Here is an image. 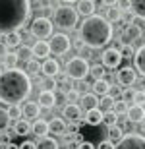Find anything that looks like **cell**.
Listing matches in <instances>:
<instances>
[{
  "instance_id": "1",
  "label": "cell",
  "mask_w": 145,
  "mask_h": 149,
  "mask_svg": "<svg viewBox=\"0 0 145 149\" xmlns=\"http://www.w3.org/2000/svg\"><path fill=\"white\" fill-rule=\"evenodd\" d=\"M31 77L23 70H4L0 72V103L2 105H19L31 95Z\"/></svg>"
},
{
  "instance_id": "2",
  "label": "cell",
  "mask_w": 145,
  "mask_h": 149,
  "mask_svg": "<svg viewBox=\"0 0 145 149\" xmlns=\"http://www.w3.org/2000/svg\"><path fill=\"white\" fill-rule=\"evenodd\" d=\"M31 16L29 0H0V33L8 35L27 23Z\"/></svg>"
},
{
  "instance_id": "3",
  "label": "cell",
  "mask_w": 145,
  "mask_h": 149,
  "mask_svg": "<svg viewBox=\"0 0 145 149\" xmlns=\"http://www.w3.org/2000/svg\"><path fill=\"white\" fill-rule=\"evenodd\" d=\"M79 39L87 49H103L112 39V23L105 19V16L85 17L79 27Z\"/></svg>"
},
{
  "instance_id": "4",
  "label": "cell",
  "mask_w": 145,
  "mask_h": 149,
  "mask_svg": "<svg viewBox=\"0 0 145 149\" xmlns=\"http://www.w3.org/2000/svg\"><path fill=\"white\" fill-rule=\"evenodd\" d=\"M89 62L85 58H79V56H74L66 62V76L70 79H78V81H83L85 77L89 76Z\"/></svg>"
},
{
  "instance_id": "5",
  "label": "cell",
  "mask_w": 145,
  "mask_h": 149,
  "mask_svg": "<svg viewBox=\"0 0 145 149\" xmlns=\"http://www.w3.org/2000/svg\"><path fill=\"white\" fill-rule=\"evenodd\" d=\"M54 23L62 29H74L78 25V12L72 6H60L54 10Z\"/></svg>"
},
{
  "instance_id": "6",
  "label": "cell",
  "mask_w": 145,
  "mask_h": 149,
  "mask_svg": "<svg viewBox=\"0 0 145 149\" xmlns=\"http://www.w3.org/2000/svg\"><path fill=\"white\" fill-rule=\"evenodd\" d=\"M49 43V49H50V54H56V56H64L70 52L72 49V41L66 33H52V37L46 41Z\"/></svg>"
},
{
  "instance_id": "7",
  "label": "cell",
  "mask_w": 145,
  "mask_h": 149,
  "mask_svg": "<svg viewBox=\"0 0 145 149\" xmlns=\"http://www.w3.org/2000/svg\"><path fill=\"white\" fill-rule=\"evenodd\" d=\"M52 25L54 23L45 16L35 17L33 22H31V35L37 37V41H45L46 37H52Z\"/></svg>"
},
{
  "instance_id": "8",
  "label": "cell",
  "mask_w": 145,
  "mask_h": 149,
  "mask_svg": "<svg viewBox=\"0 0 145 149\" xmlns=\"http://www.w3.org/2000/svg\"><path fill=\"white\" fill-rule=\"evenodd\" d=\"M114 149H145V136H141V134H124V138L114 145Z\"/></svg>"
},
{
  "instance_id": "9",
  "label": "cell",
  "mask_w": 145,
  "mask_h": 149,
  "mask_svg": "<svg viewBox=\"0 0 145 149\" xmlns=\"http://www.w3.org/2000/svg\"><path fill=\"white\" fill-rule=\"evenodd\" d=\"M120 62H122V56H120V50L116 47H110V49H106L103 54H101V64L105 68H118L120 66Z\"/></svg>"
},
{
  "instance_id": "10",
  "label": "cell",
  "mask_w": 145,
  "mask_h": 149,
  "mask_svg": "<svg viewBox=\"0 0 145 149\" xmlns=\"http://www.w3.org/2000/svg\"><path fill=\"white\" fill-rule=\"evenodd\" d=\"M116 79L120 85H124V89L126 87H132L135 81H137V72H135L132 66H126V68H120L116 72Z\"/></svg>"
},
{
  "instance_id": "11",
  "label": "cell",
  "mask_w": 145,
  "mask_h": 149,
  "mask_svg": "<svg viewBox=\"0 0 145 149\" xmlns=\"http://www.w3.org/2000/svg\"><path fill=\"white\" fill-rule=\"evenodd\" d=\"M143 35V29L137 25V23H132V25H126L122 31V39H124V45H134V41L141 39Z\"/></svg>"
},
{
  "instance_id": "12",
  "label": "cell",
  "mask_w": 145,
  "mask_h": 149,
  "mask_svg": "<svg viewBox=\"0 0 145 149\" xmlns=\"http://www.w3.org/2000/svg\"><path fill=\"white\" fill-rule=\"evenodd\" d=\"M62 114H64V120H68L70 124H78V122L83 118V111L79 109L78 103L66 105V107H64V111H62Z\"/></svg>"
},
{
  "instance_id": "13",
  "label": "cell",
  "mask_w": 145,
  "mask_h": 149,
  "mask_svg": "<svg viewBox=\"0 0 145 149\" xmlns=\"http://www.w3.org/2000/svg\"><path fill=\"white\" fill-rule=\"evenodd\" d=\"M41 74L45 77L56 79V76L60 74V64H58V60H56V58H46V60H43V64H41Z\"/></svg>"
},
{
  "instance_id": "14",
  "label": "cell",
  "mask_w": 145,
  "mask_h": 149,
  "mask_svg": "<svg viewBox=\"0 0 145 149\" xmlns=\"http://www.w3.org/2000/svg\"><path fill=\"white\" fill-rule=\"evenodd\" d=\"M126 120L130 124H141L145 120V109L143 107H137V105H132L126 112Z\"/></svg>"
},
{
  "instance_id": "15",
  "label": "cell",
  "mask_w": 145,
  "mask_h": 149,
  "mask_svg": "<svg viewBox=\"0 0 145 149\" xmlns=\"http://www.w3.org/2000/svg\"><path fill=\"white\" fill-rule=\"evenodd\" d=\"M50 54V49H49V43L46 41H37V43L31 47V56H33L35 60H46Z\"/></svg>"
},
{
  "instance_id": "16",
  "label": "cell",
  "mask_w": 145,
  "mask_h": 149,
  "mask_svg": "<svg viewBox=\"0 0 145 149\" xmlns=\"http://www.w3.org/2000/svg\"><path fill=\"white\" fill-rule=\"evenodd\" d=\"M66 120L60 118V116H54V118H50L49 120V134L52 136H64L66 134Z\"/></svg>"
},
{
  "instance_id": "17",
  "label": "cell",
  "mask_w": 145,
  "mask_h": 149,
  "mask_svg": "<svg viewBox=\"0 0 145 149\" xmlns=\"http://www.w3.org/2000/svg\"><path fill=\"white\" fill-rule=\"evenodd\" d=\"M76 8H78V16L81 14V16L89 17V16H95V10H97V2H93V0H79V2H76Z\"/></svg>"
},
{
  "instance_id": "18",
  "label": "cell",
  "mask_w": 145,
  "mask_h": 149,
  "mask_svg": "<svg viewBox=\"0 0 145 149\" xmlns=\"http://www.w3.org/2000/svg\"><path fill=\"white\" fill-rule=\"evenodd\" d=\"M79 109L83 112L87 111H93V109H97V105H99V99H97L93 93H81V97H79Z\"/></svg>"
},
{
  "instance_id": "19",
  "label": "cell",
  "mask_w": 145,
  "mask_h": 149,
  "mask_svg": "<svg viewBox=\"0 0 145 149\" xmlns=\"http://www.w3.org/2000/svg\"><path fill=\"white\" fill-rule=\"evenodd\" d=\"M22 112L25 116V120H37L39 114H41V107L37 105V101H27L22 107Z\"/></svg>"
},
{
  "instance_id": "20",
  "label": "cell",
  "mask_w": 145,
  "mask_h": 149,
  "mask_svg": "<svg viewBox=\"0 0 145 149\" xmlns=\"http://www.w3.org/2000/svg\"><path fill=\"white\" fill-rule=\"evenodd\" d=\"M134 64H135V72L141 74V77L145 79V45H141L139 49L135 50V54H134Z\"/></svg>"
},
{
  "instance_id": "21",
  "label": "cell",
  "mask_w": 145,
  "mask_h": 149,
  "mask_svg": "<svg viewBox=\"0 0 145 149\" xmlns=\"http://www.w3.org/2000/svg\"><path fill=\"white\" fill-rule=\"evenodd\" d=\"M37 105H39L41 109H52V107L56 105L54 91H41L39 99H37Z\"/></svg>"
},
{
  "instance_id": "22",
  "label": "cell",
  "mask_w": 145,
  "mask_h": 149,
  "mask_svg": "<svg viewBox=\"0 0 145 149\" xmlns=\"http://www.w3.org/2000/svg\"><path fill=\"white\" fill-rule=\"evenodd\" d=\"M31 134H35L37 138H46V134H49V122L43 120V118H37V120H33V124H31Z\"/></svg>"
},
{
  "instance_id": "23",
  "label": "cell",
  "mask_w": 145,
  "mask_h": 149,
  "mask_svg": "<svg viewBox=\"0 0 145 149\" xmlns=\"http://www.w3.org/2000/svg\"><path fill=\"white\" fill-rule=\"evenodd\" d=\"M83 120H85V124H89V126H99L101 122H103V112H101L99 109L87 111V112H83Z\"/></svg>"
},
{
  "instance_id": "24",
  "label": "cell",
  "mask_w": 145,
  "mask_h": 149,
  "mask_svg": "<svg viewBox=\"0 0 145 149\" xmlns=\"http://www.w3.org/2000/svg\"><path fill=\"white\" fill-rule=\"evenodd\" d=\"M110 87L112 85L106 81V77L105 79H99V81L93 83V95H95V97L97 95H99V97H106V95L110 93Z\"/></svg>"
},
{
  "instance_id": "25",
  "label": "cell",
  "mask_w": 145,
  "mask_h": 149,
  "mask_svg": "<svg viewBox=\"0 0 145 149\" xmlns=\"http://www.w3.org/2000/svg\"><path fill=\"white\" fill-rule=\"evenodd\" d=\"M12 132L16 134V136H22V138H25L27 134H31V124H29L25 118H22V120H17L16 124H14V130Z\"/></svg>"
},
{
  "instance_id": "26",
  "label": "cell",
  "mask_w": 145,
  "mask_h": 149,
  "mask_svg": "<svg viewBox=\"0 0 145 149\" xmlns=\"http://www.w3.org/2000/svg\"><path fill=\"white\" fill-rule=\"evenodd\" d=\"M4 37V45L8 49H14V47H19L22 45V33L19 31H14V33H8V35H2Z\"/></svg>"
},
{
  "instance_id": "27",
  "label": "cell",
  "mask_w": 145,
  "mask_h": 149,
  "mask_svg": "<svg viewBox=\"0 0 145 149\" xmlns=\"http://www.w3.org/2000/svg\"><path fill=\"white\" fill-rule=\"evenodd\" d=\"M130 12H132L135 17L145 19V0H134L132 6H130Z\"/></svg>"
},
{
  "instance_id": "28",
  "label": "cell",
  "mask_w": 145,
  "mask_h": 149,
  "mask_svg": "<svg viewBox=\"0 0 145 149\" xmlns=\"http://www.w3.org/2000/svg\"><path fill=\"white\" fill-rule=\"evenodd\" d=\"M114 101H116V99H112L110 95H106V97H101V99H99V105H97V109H99L103 114H105V112H110V111H112V107H114Z\"/></svg>"
},
{
  "instance_id": "29",
  "label": "cell",
  "mask_w": 145,
  "mask_h": 149,
  "mask_svg": "<svg viewBox=\"0 0 145 149\" xmlns=\"http://www.w3.org/2000/svg\"><path fill=\"white\" fill-rule=\"evenodd\" d=\"M39 72H41V62L35 60V58H29V60L25 62V74L31 77V76H37Z\"/></svg>"
},
{
  "instance_id": "30",
  "label": "cell",
  "mask_w": 145,
  "mask_h": 149,
  "mask_svg": "<svg viewBox=\"0 0 145 149\" xmlns=\"http://www.w3.org/2000/svg\"><path fill=\"white\" fill-rule=\"evenodd\" d=\"M37 149H60V145H58V141H56L54 138H41L39 141H37Z\"/></svg>"
},
{
  "instance_id": "31",
  "label": "cell",
  "mask_w": 145,
  "mask_h": 149,
  "mask_svg": "<svg viewBox=\"0 0 145 149\" xmlns=\"http://www.w3.org/2000/svg\"><path fill=\"white\" fill-rule=\"evenodd\" d=\"M124 138V130L120 126H114V128H108V141L112 145H116L120 139Z\"/></svg>"
},
{
  "instance_id": "32",
  "label": "cell",
  "mask_w": 145,
  "mask_h": 149,
  "mask_svg": "<svg viewBox=\"0 0 145 149\" xmlns=\"http://www.w3.org/2000/svg\"><path fill=\"white\" fill-rule=\"evenodd\" d=\"M89 74L93 76V79H95V81H99V79H105V76H106V68L103 66V64H95V66H91V68H89Z\"/></svg>"
},
{
  "instance_id": "33",
  "label": "cell",
  "mask_w": 145,
  "mask_h": 149,
  "mask_svg": "<svg viewBox=\"0 0 145 149\" xmlns=\"http://www.w3.org/2000/svg\"><path fill=\"white\" fill-rule=\"evenodd\" d=\"M6 112H8V118L10 120H22V116H23V112H22V105H10L8 109H6Z\"/></svg>"
},
{
  "instance_id": "34",
  "label": "cell",
  "mask_w": 145,
  "mask_h": 149,
  "mask_svg": "<svg viewBox=\"0 0 145 149\" xmlns=\"http://www.w3.org/2000/svg\"><path fill=\"white\" fill-rule=\"evenodd\" d=\"M17 62H19V58H17L16 52H8L4 56V70H16Z\"/></svg>"
},
{
  "instance_id": "35",
  "label": "cell",
  "mask_w": 145,
  "mask_h": 149,
  "mask_svg": "<svg viewBox=\"0 0 145 149\" xmlns=\"http://www.w3.org/2000/svg\"><path fill=\"white\" fill-rule=\"evenodd\" d=\"M128 109H130L128 103H124V101L116 99V101H114V107H112V112H114L116 116H120V114H126V112H128Z\"/></svg>"
},
{
  "instance_id": "36",
  "label": "cell",
  "mask_w": 145,
  "mask_h": 149,
  "mask_svg": "<svg viewBox=\"0 0 145 149\" xmlns=\"http://www.w3.org/2000/svg\"><path fill=\"white\" fill-rule=\"evenodd\" d=\"M8 128H10V118H8V112L6 109L0 107V132H8Z\"/></svg>"
},
{
  "instance_id": "37",
  "label": "cell",
  "mask_w": 145,
  "mask_h": 149,
  "mask_svg": "<svg viewBox=\"0 0 145 149\" xmlns=\"http://www.w3.org/2000/svg\"><path fill=\"white\" fill-rule=\"evenodd\" d=\"M103 124H106V126L108 128H114L118 124V116L114 114V112H105V114H103Z\"/></svg>"
},
{
  "instance_id": "38",
  "label": "cell",
  "mask_w": 145,
  "mask_h": 149,
  "mask_svg": "<svg viewBox=\"0 0 145 149\" xmlns=\"http://www.w3.org/2000/svg\"><path fill=\"white\" fill-rule=\"evenodd\" d=\"M118 50H120V56L122 58H134V54H135L134 45H122Z\"/></svg>"
},
{
  "instance_id": "39",
  "label": "cell",
  "mask_w": 145,
  "mask_h": 149,
  "mask_svg": "<svg viewBox=\"0 0 145 149\" xmlns=\"http://www.w3.org/2000/svg\"><path fill=\"white\" fill-rule=\"evenodd\" d=\"M134 95H135V91H134V87H126V89H122V93H120V101H124V103H132L134 101Z\"/></svg>"
},
{
  "instance_id": "40",
  "label": "cell",
  "mask_w": 145,
  "mask_h": 149,
  "mask_svg": "<svg viewBox=\"0 0 145 149\" xmlns=\"http://www.w3.org/2000/svg\"><path fill=\"white\" fill-rule=\"evenodd\" d=\"M105 19H106L108 23H112V22H118V19H120V12H118L116 8L112 6V8H108V10H106V16H105Z\"/></svg>"
},
{
  "instance_id": "41",
  "label": "cell",
  "mask_w": 145,
  "mask_h": 149,
  "mask_svg": "<svg viewBox=\"0 0 145 149\" xmlns=\"http://www.w3.org/2000/svg\"><path fill=\"white\" fill-rule=\"evenodd\" d=\"M134 105H137V107H143L145 105V91L141 89V91H135V95H134Z\"/></svg>"
},
{
  "instance_id": "42",
  "label": "cell",
  "mask_w": 145,
  "mask_h": 149,
  "mask_svg": "<svg viewBox=\"0 0 145 149\" xmlns=\"http://www.w3.org/2000/svg\"><path fill=\"white\" fill-rule=\"evenodd\" d=\"M66 97H68V99H70V105H74V101H78L79 99V97H81V91H79V89H70V91H68V93H66Z\"/></svg>"
},
{
  "instance_id": "43",
  "label": "cell",
  "mask_w": 145,
  "mask_h": 149,
  "mask_svg": "<svg viewBox=\"0 0 145 149\" xmlns=\"http://www.w3.org/2000/svg\"><path fill=\"white\" fill-rule=\"evenodd\" d=\"M43 91H54V87H56V79H52V77H45L43 79Z\"/></svg>"
},
{
  "instance_id": "44",
  "label": "cell",
  "mask_w": 145,
  "mask_h": 149,
  "mask_svg": "<svg viewBox=\"0 0 145 149\" xmlns=\"http://www.w3.org/2000/svg\"><path fill=\"white\" fill-rule=\"evenodd\" d=\"M134 14H132V12H126V14H124V16H120V22H122L124 23V25H132V23H134Z\"/></svg>"
},
{
  "instance_id": "45",
  "label": "cell",
  "mask_w": 145,
  "mask_h": 149,
  "mask_svg": "<svg viewBox=\"0 0 145 149\" xmlns=\"http://www.w3.org/2000/svg\"><path fill=\"white\" fill-rule=\"evenodd\" d=\"M16 54H17V58H29L31 56V49L29 47H19V50H17Z\"/></svg>"
},
{
  "instance_id": "46",
  "label": "cell",
  "mask_w": 145,
  "mask_h": 149,
  "mask_svg": "<svg viewBox=\"0 0 145 149\" xmlns=\"http://www.w3.org/2000/svg\"><path fill=\"white\" fill-rule=\"evenodd\" d=\"M130 6H132V2H128V0H120V2H114V8H116L118 12H120V10H130Z\"/></svg>"
},
{
  "instance_id": "47",
  "label": "cell",
  "mask_w": 145,
  "mask_h": 149,
  "mask_svg": "<svg viewBox=\"0 0 145 149\" xmlns=\"http://www.w3.org/2000/svg\"><path fill=\"white\" fill-rule=\"evenodd\" d=\"M17 149H37V143H35V141H29V139H25L23 143L17 145Z\"/></svg>"
},
{
  "instance_id": "48",
  "label": "cell",
  "mask_w": 145,
  "mask_h": 149,
  "mask_svg": "<svg viewBox=\"0 0 145 149\" xmlns=\"http://www.w3.org/2000/svg\"><path fill=\"white\" fill-rule=\"evenodd\" d=\"M6 143H12V136L8 132H0V145H6Z\"/></svg>"
},
{
  "instance_id": "49",
  "label": "cell",
  "mask_w": 145,
  "mask_h": 149,
  "mask_svg": "<svg viewBox=\"0 0 145 149\" xmlns=\"http://www.w3.org/2000/svg\"><path fill=\"white\" fill-rule=\"evenodd\" d=\"M97 149H114V145H112L108 139H105V141H101V143L97 145Z\"/></svg>"
},
{
  "instance_id": "50",
  "label": "cell",
  "mask_w": 145,
  "mask_h": 149,
  "mask_svg": "<svg viewBox=\"0 0 145 149\" xmlns=\"http://www.w3.org/2000/svg\"><path fill=\"white\" fill-rule=\"evenodd\" d=\"M78 149H95V145L91 143V141H81V143L78 145Z\"/></svg>"
},
{
  "instance_id": "51",
  "label": "cell",
  "mask_w": 145,
  "mask_h": 149,
  "mask_svg": "<svg viewBox=\"0 0 145 149\" xmlns=\"http://www.w3.org/2000/svg\"><path fill=\"white\" fill-rule=\"evenodd\" d=\"M8 52H10V49H8L4 43H0V56H6Z\"/></svg>"
},
{
  "instance_id": "52",
  "label": "cell",
  "mask_w": 145,
  "mask_h": 149,
  "mask_svg": "<svg viewBox=\"0 0 145 149\" xmlns=\"http://www.w3.org/2000/svg\"><path fill=\"white\" fill-rule=\"evenodd\" d=\"M0 149H17L16 143H6V145H0Z\"/></svg>"
},
{
  "instance_id": "53",
  "label": "cell",
  "mask_w": 145,
  "mask_h": 149,
  "mask_svg": "<svg viewBox=\"0 0 145 149\" xmlns=\"http://www.w3.org/2000/svg\"><path fill=\"white\" fill-rule=\"evenodd\" d=\"M141 136H145V120L141 122Z\"/></svg>"
},
{
  "instance_id": "54",
  "label": "cell",
  "mask_w": 145,
  "mask_h": 149,
  "mask_svg": "<svg viewBox=\"0 0 145 149\" xmlns=\"http://www.w3.org/2000/svg\"><path fill=\"white\" fill-rule=\"evenodd\" d=\"M143 91H145V89H143ZM143 109H145V105H143Z\"/></svg>"
}]
</instances>
